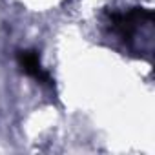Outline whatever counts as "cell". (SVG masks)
<instances>
[{
  "mask_svg": "<svg viewBox=\"0 0 155 155\" xmlns=\"http://www.w3.org/2000/svg\"><path fill=\"white\" fill-rule=\"evenodd\" d=\"M17 60H18V66L22 68V71L26 75H29L31 79H35L40 84L53 86L51 75L42 68V62H40V57H38L37 51H33V49H22V51H18Z\"/></svg>",
  "mask_w": 155,
  "mask_h": 155,
  "instance_id": "cell-1",
  "label": "cell"
}]
</instances>
